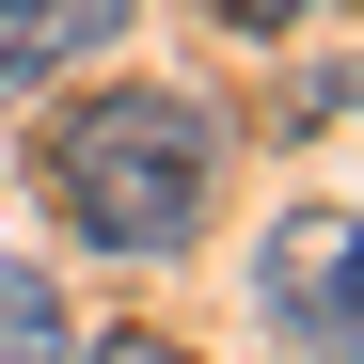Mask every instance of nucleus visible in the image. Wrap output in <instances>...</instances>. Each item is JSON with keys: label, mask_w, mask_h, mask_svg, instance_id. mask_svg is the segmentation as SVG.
Returning a JSON list of instances; mask_svg holds the SVG:
<instances>
[{"label": "nucleus", "mask_w": 364, "mask_h": 364, "mask_svg": "<svg viewBox=\"0 0 364 364\" xmlns=\"http://www.w3.org/2000/svg\"><path fill=\"white\" fill-rule=\"evenodd\" d=\"M206 191H222V127L191 95H95V111H64V143H48V206H64L95 254H191Z\"/></svg>", "instance_id": "obj_1"}, {"label": "nucleus", "mask_w": 364, "mask_h": 364, "mask_svg": "<svg viewBox=\"0 0 364 364\" xmlns=\"http://www.w3.org/2000/svg\"><path fill=\"white\" fill-rule=\"evenodd\" d=\"M111 32H127V0H0V111H16L32 80H64V64H95Z\"/></svg>", "instance_id": "obj_3"}, {"label": "nucleus", "mask_w": 364, "mask_h": 364, "mask_svg": "<svg viewBox=\"0 0 364 364\" xmlns=\"http://www.w3.org/2000/svg\"><path fill=\"white\" fill-rule=\"evenodd\" d=\"M95 364H191V348H159V333H111V348H95Z\"/></svg>", "instance_id": "obj_6"}, {"label": "nucleus", "mask_w": 364, "mask_h": 364, "mask_svg": "<svg viewBox=\"0 0 364 364\" xmlns=\"http://www.w3.org/2000/svg\"><path fill=\"white\" fill-rule=\"evenodd\" d=\"M254 301H269L285 348L364 364V206H285V222L254 237Z\"/></svg>", "instance_id": "obj_2"}, {"label": "nucleus", "mask_w": 364, "mask_h": 364, "mask_svg": "<svg viewBox=\"0 0 364 364\" xmlns=\"http://www.w3.org/2000/svg\"><path fill=\"white\" fill-rule=\"evenodd\" d=\"M222 16H237V32H301L317 0H222Z\"/></svg>", "instance_id": "obj_5"}, {"label": "nucleus", "mask_w": 364, "mask_h": 364, "mask_svg": "<svg viewBox=\"0 0 364 364\" xmlns=\"http://www.w3.org/2000/svg\"><path fill=\"white\" fill-rule=\"evenodd\" d=\"M0 364H64V301H48V269H0Z\"/></svg>", "instance_id": "obj_4"}]
</instances>
